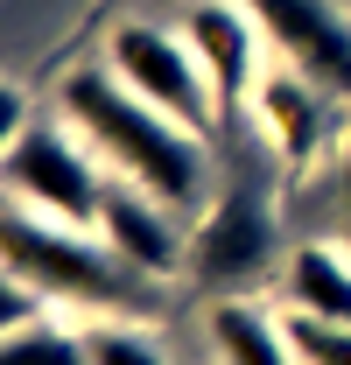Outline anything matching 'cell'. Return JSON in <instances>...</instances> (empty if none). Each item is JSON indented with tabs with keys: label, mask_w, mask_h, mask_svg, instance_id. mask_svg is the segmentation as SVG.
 Returning a JSON list of instances; mask_svg holds the SVG:
<instances>
[{
	"label": "cell",
	"mask_w": 351,
	"mask_h": 365,
	"mask_svg": "<svg viewBox=\"0 0 351 365\" xmlns=\"http://www.w3.org/2000/svg\"><path fill=\"white\" fill-rule=\"evenodd\" d=\"M63 120L78 127V140L120 182L162 197V204H190L197 197V169H204L197 134H183L169 113L133 98L113 71H71L63 78Z\"/></svg>",
	"instance_id": "1"
},
{
	"label": "cell",
	"mask_w": 351,
	"mask_h": 365,
	"mask_svg": "<svg viewBox=\"0 0 351 365\" xmlns=\"http://www.w3.org/2000/svg\"><path fill=\"white\" fill-rule=\"evenodd\" d=\"M0 253H7V281L36 288V295H63V302H91V309H113L127 302L133 288L120 281L127 260H106L91 239H78L56 218H36V211H7V232H0Z\"/></svg>",
	"instance_id": "2"
},
{
	"label": "cell",
	"mask_w": 351,
	"mask_h": 365,
	"mask_svg": "<svg viewBox=\"0 0 351 365\" xmlns=\"http://www.w3.org/2000/svg\"><path fill=\"white\" fill-rule=\"evenodd\" d=\"M7 190L21 211L78 232V225H98L113 182H98V155L85 140H71L63 127H14L7 134Z\"/></svg>",
	"instance_id": "3"
},
{
	"label": "cell",
	"mask_w": 351,
	"mask_h": 365,
	"mask_svg": "<svg viewBox=\"0 0 351 365\" xmlns=\"http://www.w3.org/2000/svg\"><path fill=\"white\" fill-rule=\"evenodd\" d=\"M113 78L133 91V98H148L155 113H169L183 134H211V120H218V91L204 78V63H197V49L190 36H169V29H148V21H120L113 29Z\"/></svg>",
	"instance_id": "4"
},
{
	"label": "cell",
	"mask_w": 351,
	"mask_h": 365,
	"mask_svg": "<svg viewBox=\"0 0 351 365\" xmlns=\"http://www.w3.org/2000/svg\"><path fill=\"white\" fill-rule=\"evenodd\" d=\"M246 7H253L260 36L274 43V56H288L323 91L351 98V29L330 0H246Z\"/></svg>",
	"instance_id": "5"
},
{
	"label": "cell",
	"mask_w": 351,
	"mask_h": 365,
	"mask_svg": "<svg viewBox=\"0 0 351 365\" xmlns=\"http://www.w3.org/2000/svg\"><path fill=\"white\" fill-rule=\"evenodd\" d=\"M183 36H190V49H197V63H204V78H211V91H218V106L253 98L267 36H260V21H253L246 0H197L190 21H183Z\"/></svg>",
	"instance_id": "6"
},
{
	"label": "cell",
	"mask_w": 351,
	"mask_h": 365,
	"mask_svg": "<svg viewBox=\"0 0 351 365\" xmlns=\"http://www.w3.org/2000/svg\"><path fill=\"white\" fill-rule=\"evenodd\" d=\"M267 253H274V218H267V204L253 190H232L225 204H211V218L190 239V267H197V281H211V288L253 281L267 267Z\"/></svg>",
	"instance_id": "7"
},
{
	"label": "cell",
	"mask_w": 351,
	"mask_h": 365,
	"mask_svg": "<svg viewBox=\"0 0 351 365\" xmlns=\"http://www.w3.org/2000/svg\"><path fill=\"white\" fill-rule=\"evenodd\" d=\"M253 120H260V134L274 140V155L281 162H316L323 155V134H330V91L302 78L295 63H281V71H260V85H253Z\"/></svg>",
	"instance_id": "8"
},
{
	"label": "cell",
	"mask_w": 351,
	"mask_h": 365,
	"mask_svg": "<svg viewBox=\"0 0 351 365\" xmlns=\"http://www.w3.org/2000/svg\"><path fill=\"white\" fill-rule=\"evenodd\" d=\"M98 232L113 246V260H127L133 274H176L183 267V232L169 225V204L133 190V182H113L106 190V211H98Z\"/></svg>",
	"instance_id": "9"
},
{
	"label": "cell",
	"mask_w": 351,
	"mask_h": 365,
	"mask_svg": "<svg viewBox=\"0 0 351 365\" xmlns=\"http://www.w3.org/2000/svg\"><path fill=\"white\" fill-rule=\"evenodd\" d=\"M211 337H218L225 365H302L288 344V323H267L253 302H218L211 309Z\"/></svg>",
	"instance_id": "10"
},
{
	"label": "cell",
	"mask_w": 351,
	"mask_h": 365,
	"mask_svg": "<svg viewBox=\"0 0 351 365\" xmlns=\"http://www.w3.org/2000/svg\"><path fill=\"white\" fill-rule=\"evenodd\" d=\"M288 295L302 317H323V323H345L351 330V260L330 253V246H302L288 260Z\"/></svg>",
	"instance_id": "11"
},
{
	"label": "cell",
	"mask_w": 351,
	"mask_h": 365,
	"mask_svg": "<svg viewBox=\"0 0 351 365\" xmlns=\"http://www.w3.org/2000/svg\"><path fill=\"white\" fill-rule=\"evenodd\" d=\"M0 365H91L85 337H71V330H56V323H21V330H7V344H0Z\"/></svg>",
	"instance_id": "12"
},
{
	"label": "cell",
	"mask_w": 351,
	"mask_h": 365,
	"mask_svg": "<svg viewBox=\"0 0 351 365\" xmlns=\"http://www.w3.org/2000/svg\"><path fill=\"white\" fill-rule=\"evenodd\" d=\"M288 344L302 365H351V330L345 323H323V317H288Z\"/></svg>",
	"instance_id": "13"
},
{
	"label": "cell",
	"mask_w": 351,
	"mask_h": 365,
	"mask_svg": "<svg viewBox=\"0 0 351 365\" xmlns=\"http://www.w3.org/2000/svg\"><path fill=\"white\" fill-rule=\"evenodd\" d=\"M85 351H91V365H162V351H155L141 330H127V323L85 330Z\"/></svg>",
	"instance_id": "14"
},
{
	"label": "cell",
	"mask_w": 351,
	"mask_h": 365,
	"mask_svg": "<svg viewBox=\"0 0 351 365\" xmlns=\"http://www.w3.org/2000/svg\"><path fill=\"white\" fill-rule=\"evenodd\" d=\"M337 176H345V232H351V134H345V162H337Z\"/></svg>",
	"instance_id": "15"
}]
</instances>
